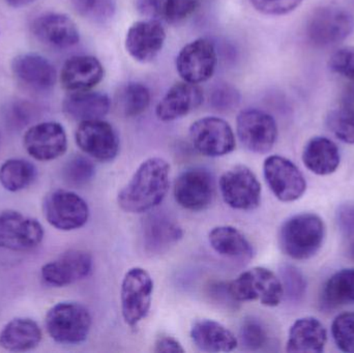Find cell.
<instances>
[{
    "label": "cell",
    "mask_w": 354,
    "mask_h": 353,
    "mask_svg": "<svg viewBox=\"0 0 354 353\" xmlns=\"http://www.w3.org/2000/svg\"><path fill=\"white\" fill-rule=\"evenodd\" d=\"M43 211L48 223L62 231L80 229L89 218L86 201L76 193L68 190L49 193L44 200Z\"/></svg>",
    "instance_id": "cell-7"
},
{
    "label": "cell",
    "mask_w": 354,
    "mask_h": 353,
    "mask_svg": "<svg viewBox=\"0 0 354 353\" xmlns=\"http://www.w3.org/2000/svg\"><path fill=\"white\" fill-rule=\"evenodd\" d=\"M45 236L37 219L16 211L0 213V248L14 252H29L41 244Z\"/></svg>",
    "instance_id": "cell-11"
},
{
    "label": "cell",
    "mask_w": 354,
    "mask_h": 353,
    "mask_svg": "<svg viewBox=\"0 0 354 353\" xmlns=\"http://www.w3.org/2000/svg\"><path fill=\"white\" fill-rule=\"evenodd\" d=\"M203 102V91L193 83H176L166 93L156 108L162 122H174L197 109Z\"/></svg>",
    "instance_id": "cell-22"
},
{
    "label": "cell",
    "mask_w": 354,
    "mask_h": 353,
    "mask_svg": "<svg viewBox=\"0 0 354 353\" xmlns=\"http://www.w3.org/2000/svg\"><path fill=\"white\" fill-rule=\"evenodd\" d=\"M169 163L163 158L145 160L118 194L120 209L126 213H142L161 204L169 190Z\"/></svg>",
    "instance_id": "cell-1"
},
{
    "label": "cell",
    "mask_w": 354,
    "mask_h": 353,
    "mask_svg": "<svg viewBox=\"0 0 354 353\" xmlns=\"http://www.w3.org/2000/svg\"><path fill=\"white\" fill-rule=\"evenodd\" d=\"M91 325V313L79 303H58L46 314L47 333L56 343L64 345H77L84 342Z\"/></svg>",
    "instance_id": "cell-3"
},
{
    "label": "cell",
    "mask_w": 354,
    "mask_h": 353,
    "mask_svg": "<svg viewBox=\"0 0 354 353\" xmlns=\"http://www.w3.org/2000/svg\"><path fill=\"white\" fill-rule=\"evenodd\" d=\"M330 70L354 83V46L340 48L330 56Z\"/></svg>",
    "instance_id": "cell-41"
},
{
    "label": "cell",
    "mask_w": 354,
    "mask_h": 353,
    "mask_svg": "<svg viewBox=\"0 0 354 353\" xmlns=\"http://www.w3.org/2000/svg\"><path fill=\"white\" fill-rule=\"evenodd\" d=\"M220 191L224 202L237 211H253L261 202V184L247 166H234L224 172Z\"/></svg>",
    "instance_id": "cell-9"
},
{
    "label": "cell",
    "mask_w": 354,
    "mask_h": 353,
    "mask_svg": "<svg viewBox=\"0 0 354 353\" xmlns=\"http://www.w3.org/2000/svg\"><path fill=\"white\" fill-rule=\"evenodd\" d=\"M95 173L93 162L84 155H77L71 158L62 168V178L66 184L72 187L85 186L88 184Z\"/></svg>",
    "instance_id": "cell-35"
},
{
    "label": "cell",
    "mask_w": 354,
    "mask_h": 353,
    "mask_svg": "<svg viewBox=\"0 0 354 353\" xmlns=\"http://www.w3.org/2000/svg\"><path fill=\"white\" fill-rule=\"evenodd\" d=\"M239 339L245 350L256 352L266 345L268 335L259 319L248 317L241 323Z\"/></svg>",
    "instance_id": "cell-37"
},
{
    "label": "cell",
    "mask_w": 354,
    "mask_h": 353,
    "mask_svg": "<svg viewBox=\"0 0 354 353\" xmlns=\"http://www.w3.org/2000/svg\"><path fill=\"white\" fill-rule=\"evenodd\" d=\"M354 30V17L346 8L326 4L316 8L306 27V35L312 45L330 48L347 39Z\"/></svg>",
    "instance_id": "cell-4"
},
{
    "label": "cell",
    "mask_w": 354,
    "mask_h": 353,
    "mask_svg": "<svg viewBox=\"0 0 354 353\" xmlns=\"http://www.w3.org/2000/svg\"><path fill=\"white\" fill-rule=\"evenodd\" d=\"M10 68L21 84L37 93L51 90L57 82L55 66L39 54H19L12 60Z\"/></svg>",
    "instance_id": "cell-20"
},
{
    "label": "cell",
    "mask_w": 354,
    "mask_h": 353,
    "mask_svg": "<svg viewBox=\"0 0 354 353\" xmlns=\"http://www.w3.org/2000/svg\"><path fill=\"white\" fill-rule=\"evenodd\" d=\"M263 175L272 194L282 202L299 200L307 190V182L299 167L281 155L266 158Z\"/></svg>",
    "instance_id": "cell-12"
},
{
    "label": "cell",
    "mask_w": 354,
    "mask_h": 353,
    "mask_svg": "<svg viewBox=\"0 0 354 353\" xmlns=\"http://www.w3.org/2000/svg\"><path fill=\"white\" fill-rule=\"evenodd\" d=\"M153 281L142 267H133L124 275L120 288L122 314L124 323L136 327L149 314L153 300Z\"/></svg>",
    "instance_id": "cell-6"
},
{
    "label": "cell",
    "mask_w": 354,
    "mask_h": 353,
    "mask_svg": "<svg viewBox=\"0 0 354 353\" xmlns=\"http://www.w3.org/2000/svg\"><path fill=\"white\" fill-rule=\"evenodd\" d=\"M105 70L97 58L77 55L64 62L60 72V83L70 93L91 90L103 80Z\"/></svg>",
    "instance_id": "cell-21"
},
{
    "label": "cell",
    "mask_w": 354,
    "mask_h": 353,
    "mask_svg": "<svg viewBox=\"0 0 354 353\" xmlns=\"http://www.w3.org/2000/svg\"><path fill=\"white\" fill-rule=\"evenodd\" d=\"M210 247L221 256L237 260L253 258L254 249L251 242L233 226H216L208 233Z\"/></svg>",
    "instance_id": "cell-29"
},
{
    "label": "cell",
    "mask_w": 354,
    "mask_h": 353,
    "mask_svg": "<svg viewBox=\"0 0 354 353\" xmlns=\"http://www.w3.org/2000/svg\"><path fill=\"white\" fill-rule=\"evenodd\" d=\"M93 265V257L86 251L68 250L44 265L41 277L47 285L64 287L88 277Z\"/></svg>",
    "instance_id": "cell-17"
},
{
    "label": "cell",
    "mask_w": 354,
    "mask_h": 353,
    "mask_svg": "<svg viewBox=\"0 0 354 353\" xmlns=\"http://www.w3.org/2000/svg\"><path fill=\"white\" fill-rule=\"evenodd\" d=\"M37 176V167L27 160H6L0 166V184L8 192L25 190L35 182Z\"/></svg>",
    "instance_id": "cell-31"
},
{
    "label": "cell",
    "mask_w": 354,
    "mask_h": 353,
    "mask_svg": "<svg viewBox=\"0 0 354 353\" xmlns=\"http://www.w3.org/2000/svg\"><path fill=\"white\" fill-rule=\"evenodd\" d=\"M218 64L216 48L206 39L185 45L176 57V70L185 82L199 84L212 78Z\"/></svg>",
    "instance_id": "cell-15"
},
{
    "label": "cell",
    "mask_w": 354,
    "mask_h": 353,
    "mask_svg": "<svg viewBox=\"0 0 354 353\" xmlns=\"http://www.w3.org/2000/svg\"><path fill=\"white\" fill-rule=\"evenodd\" d=\"M153 352L158 353H178L185 352V348L181 345L180 342L177 341L176 338L170 336H160L155 343Z\"/></svg>",
    "instance_id": "cell-46"
},
{
    "label": "cell",
    "mask_w": 354,
    "mask_h": 353,
    "mask_svg": "<svg viewBox=\"0 0 354 353\" xmlns=\"http://www.w3.org/2000/svg\"><path fill=\"white\" fill-rule=\"evenodd\" d=\"M166 30L156 19L135 22L126 37V49L136 61L147 64L155 59L163 49Z\"/></svg>",
    "instance_id": "cell-19"
},
{
    "label": "cell",
    "mask_w": 354,
    "mask_h": 353,
    "mask_svg": "<svg viewBox=\"0 0 354 353\" xmlns=\"http://www.w3.org/2000/svg\"><path fill=\"white\" fill-rule=\"evenodd\" d=\"M324 238L326 225L315 213H299L289 218L279 232L281 250L295 260H307L315 256Z\"/></svg>",
    "instance_id": "cell-2"
},
{
    "label": "cell",
    "mask_w": 354,
    "mask_h": 353,
    "mask_svg": "<svg viewBox=\"0 0 354 353\" xmlns=\"http://www.w3.org/2000/svg\"><path fill=\"white\" fill-rule=\"evenodd\" d=\"M326 124L330 132L347 144H354V105L341 104L328 113Z\"/></svg>",
    "instance_id": "cell-34"
},
{
    "label": "cell",
    "mask_w": 354,
    "mask_h": 353,
    "mask_svg": "<svg viewBox=\"0 0 354 353\" xmlns=\"http://www.w3.org/2000/svg\"><path fill=\"white\" fill-rule=\"evenodd\" d=\"M183 231L176 220L165 213H151L143 220L142 238L145 250L161 254L183 238Z\"/></svg>",
    "instance_id": "cell-23"
},
{
    "label": "cell",
    "mask_w": 354,
    "mask_h": 353,
    "mask_svg": "<svg viewBox=\"0 0 354 353\" xmlns=\"http://www.w3.org/2000/svg\"><path fill=\"white\" fill-rule=\"evenodd\" d=\"M31 31L39 43L53 49H68L80 41L76 23L68 15L60 12L39 15L33 20Z\"/></svg>",
    "instance_id": "cell-18"
},
{
    "label": "cell",
    "mask_w": 354,
    "mask_h": 353,
    "mask_svg": "<svg viewBox=\"0 0 354 353\" xmlns=\"http://www.w3.org/2000/svg\"><path fill=\"white\" fill-rule=\"evenodd\" d=\"M332 335L341 352L354 353V312L342 313L335 318Z\"/></svg>",
    "instance_id": "cell-38"
},
{
    "label": "cell",
    "mask_w": 354,
    "mask_h": 353,
    "mask_svg": "<svg viewBox=\"0 0 354 353\" xmlns=\"http://www.w3.org/2000/svg\"><path fill=\"white\" fill-rule=\"evenodd\" d=\"M41 337V327L35 321L18 317L0 331V347L12 352H29L39 346Z\"/></svg>",
    "instance_id": "cell-27"
},
{
    "label": "cell",
    "mask_w": 354,
    "mask_h": 353,
    "mask_svg": "<svg viewBox=\"0 0 354 353\" xmlns=\"http://www.w3.org/2000/svg\"><path fill=\"white\" fill-rule=\"evenodd\" d=\"M174 198L183 209L201 211L212 203L216 186L212 174L204 168H189L177 176Z\"/></svg>",
    "instance_id": "cell-13"
},
{
    "label": "cell",
    "mask_w": 354,
    "mask_h": 353,
    "mask_svg": "<svg viewBox=\"0 0 354 353\" xmlns=\"http://www.w3.org/2000/svg\"><path fill=\"white\" fill-rule=\"evenodd\" d=\"M151 99V91L145 84L130 82L116 93V108L126 117H136L147 111Z\"/></svg>",
    "instance_id": "cell-32"
},
{
    "label": "cell",
    "mask_w": 354,
    "mask_h": 353,
    "mask_svg": "<svg viewBox=\"0 0 354 353\" xmlns=\"http://www.w3.org/2000/svg\"><path fill=\"white\" fill-rule=\"evenodd\" d=\"M322 300L324 307L330 309L354 305V269L334 274L324 285Z\"/></svg>",
    "instance_id": "cell-30"
},
{
    "label": "cell",
    "mask_w": 354,
    "mask_h": 353,
    "mask_svg": "<svg viewBox=\"0 0 354 353\" xmlns=\"http://www.w3.org/2000/svg\"><path fill=\"white\" fill-rule=\"evenodd\" d=\"M110 108L111 99L107 95L91 90L71 93L62 102L64 113L79 122L103 120Z\"/></svg>",
    "instance_id": "cell-25"
},
{
    "label": "cell",
    "mask_w": 354,
    "mask_h": 353,
    "mask_svg": "<svg viewBox=\"0 0 354 353\" xmlns=\"http://www.w3.org/2000/svg\"><path fill=\"white\" fill-rule=\"evenodd\" d=\"M328 341L324 325L314 317L297 319L289 330L286 350L288 352L322 353Z\"/></svg>",
    "instance_id": "cell-26"
},
{
    "label": "cell",
    "mask_w": 354,
    "mask_h": 353,
    "mask_svg": "<svg viewBox=\"0 0 354 353\" xmlns=\"http://www.w3.org/2000/svg\"><path fill=\"white\" fill-rule=\"evenodd\" d=\"M8 6H12L15 8H24V6H29V4L33 3L37 0H4Z\"/></svg>",
    "instance_id": "cell-47"
},
{
    "label": "cell",
    "mask_w": 354,
    "mask_h": 353,
    "mask_svg": "<svg viewBox=\"0 0 354 353\" xmlns=\"http://www.w3.org/2000/svg\"><path fill=\"white\" fill-rule=\"evenodd\" d=\"M306 167L317 175H330L338 169L341 155L336 143L326 137H314L303 151Z\"/></svg>",
    "instance_id": "cell-28"
},
{
    "label": "cell",
    "mask_w": 354,
    "mask_h": 353,
    "mask_svg": "<svg viewBox=\"0 0 354 353\" xmlns=\"http://www.w3.org/2000/svg\"><path fill=\"white\" fill-rule=\"evenodd\" d=\"M229 294L236 303L258 300L266 307H277L284 298L280 278L266 267L243 271L228 284Z\"/></svg>",
    "instance_id": "cell-5"
},
{
    "label": "cell",
    "mask_w": 354,
    "mask_h": 353,
    "mask_svg": "<svg viewBox=\"0 0 354 353\" xmlns=\"http://www.w3.org/2000/svg\"><path fill=\"white\" fill-rule=\"evenodd\" d=\"M337 223L345 236L354 238V204L346 203L339 207Z\"/></svg>",
    "instance_id": "cell-45"
},
{
    "label": "cell",
    "mask_w": 354,
    "mask_h": 353,
    "mask_svg": "<svg viewBox=\"0 0 354 353\" xmlns=\"http://www.w3.org/2000/svg\"><path fill=\"white\" fill-rule=\"evenodd\" d=\"M281 282L284 298L292 303H299L307 292V281L301 271L293 265H283L280 269Z\"/></svg>",
    "instance_id": "cell-36"
},
{
    "label": "cell",
    "mask_w": 354,
    "mask_h": 353,
    "mask_svg": "<svg viewBox=\"0 0 354 353\" xmlns=\"http://www.w3.org/2000/svg\"><path fill=\"white\" fill-rule=\"evenodd\" d=\"M189 335L196 347L204 352H230L239 345V339L230 330L212 319L195 321Z\"/></svg>",
    "instance_id": "cell-24"
},
{
    "label": "cell",
    "mask_w": 354,
    "mask_h": 353,
    "mask_svg": "<svg viewBox=\"0 0 354 353\" xmlns=\"http://www.w3.org/2000/svg\"><path fill=\"white\" fill-rule=\"evenodd\" d=\"M209 103L216 111H231L241 103V93L232 85L220 83L212 89Z\"/></svg>",
    "instance_id": "cell-40"
},
{
    "label": "cell",
    "mask_w": 354,
    "mask_h": 353,
    "mask_svg": "<svg viewBox=\"0 0 354 353\" xmlns=\"http://www.w3.org/2000/svg\"><path fill=\"white\" fill-rule=\"evenodd\" d=\"M349 256L354 261V242L351 244V248H349Z\"/></svg>",
    "instance_id": "cell-48"
},
{
    "label": "cell",
    "mask_w": 354,
    "mask_h": 353,
    "mask_svg": "<svg viewBox=\"0 0 354 353\" xmlns=\"http://www.w3.org/2000/svg\"><path fill=\"white\" fill-rule=\"evenodd\" d=\"M75 139L85 155L97 161H112L120 153L118 133L109 122L103 120L80 122Z\"/></svg>",
    "instance_id": "cell-14"
},
{
    "label": "cell",
    "mask_w": 354,
    "mask_h": 353,
    "mask_svg": "<svg viewBox=\"0 0 354 353\" xmlns=\"http://www.w3.org/2000/svg\"><path fill=\"white\" fill-rule=\"evenodd\" d=\"M71 3L80 16L97 22L112 18L115 12L113 0H71Z\"/></svg>",
    "instance_id": "cell-39"
},
{
    "label": "cell",
    "mask_w": 354,
    "mask_h": 353,
    "mask_svg": "<svg viewBox=\"0 0 354 353\" xmlns=\"http://www.w3.org/2000/svg\"><path fill=\"white\" fill-rule=\"evenodd\" d=\"M168 0H136V8L149 19H164Z\"/></svg>",
    "instance_id": "cell-44"
},
{
    "label": "cell",
    "mask_w": 354,
    "mask_h": 353,
    "mask_svg": "<svg viewBox=\"0 0 354 353\" xmlns=\"http://www.w3.org/2000/svg\"><path fill=\"white\" fill-rule=\"evenodd\" d=\"M189 134L194 149L204 157H224L234 151V132L222 118H200L189 126Z\"/></svg>",
    "instance_id": "cell-8"
},
{
    "label": "cell",
    "mask_w": 354,
    "mask_h": 353,
    "mask_svg": "<svg viewBox=\"0 0 354 353\" xmlns=\"http://www.w3.org/2000/svg\"><path fill=\"white\" fill-rule=\"evenodd\" d=\"M202 0H168L164 20L178 24L191 17L201 6Z\"/></svg>",
    "instance_id": "cell-42"
},
{
    "label": "cell",
    "mask_w": 354,
    "mask_h": 353,
    "mask_svg": "<svg viewBox=\"0 0 354 353\" xmlns=\"http://www.w3.org/2000/svg\"><path fill=\"white\" fill-rule=\"evenodd\" d=\"M253 8L266 16H284L301 6L303 0H250Z\"/></svg>",
    "instance_id": "cell-43"
},
{
    "label": "cell",
    "mask_w": 354,
    "mask_h": 353,
    "mask_svg": "<svg viewBox=\"0 0 354 353\" xmlns=\"http://www.w3.org/2000/svg\"><path fill=\"white\" fill-rule=\"evenodd\" d=\"M23 146L37 161H53L66 153L68 136L59 122H39L27 128L23 137Z\"/></svg>",
    "instance_id": "cell-16"
},
{
    "label": "cell",
    "mask_w": 354,
    "mask_h": 353,
    "mask_svg": "<svg viewBox=\"0 0 354 353\" xmlns=\"http://www.w3.org/2000/svg\"><path fill=\"white\" fill-rule=\"evenodd\" d=\"M39 115V108L26 99H12L8 102L2 109V117L6 128L16 132L30 126Z\"/></svg>",
    "instance_id": "cell-33"
},
{
    "label": "cell",
    "mask_w": 354,
    "mask_h": 353,
    "mask_svg": "<svg viewBox=\"0 0 354 353\" xmlns=\"http://www.w3.org/2000/svg\"><path fill=\"white\" fill-rule=\"evenodd\" d=\"M236 133L245 149L264 155L270 153L276 144L278 126L270 114L250 108L237 115Z\"/></svg>",
    "instance_id": "cell-10"
}]
</instances>
